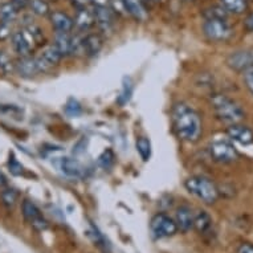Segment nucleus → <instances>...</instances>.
<instances>
[{"instance_id":"obj_27","label":"nucleus","mask_w":253,"mask_h":253,"mask_svg":"<svg viewBox=\"0 0 253 253\" xmlns=\"http://www.w3.org/2000/svg\"><path fill=\"white\" fill-rule=\"evenodd\" d=\"M28 8L38 16H48V15H50V7L45 0H29Z\"/></svg>"},{"instance_id":"obj_41","label":"nucleus","mask_w":253,"mask_h":253,"mask_svg":"<svg viewBox=\"0 0 253 253\" xmlns=\"http://www.w3.org/2000/svg\"><path fill=\"white\" fill-rule=\"evenodd\" d=\"M0 60H1V53H0Z\"/></svg>"},{"instance_id":"obj_4","label":"nucleus","mask_w":253,"mask_h":253,"mask_svg":"<svg viewBox=\"0 0 253 253\" xmlns=\"http://www.w3.org/2000/svg\"><path fill=\"white\" fill-rule=\"evenodd\" d=\"M186 190L206 204H213L219 199V190L211 179L203 175H194L186 179Z\"/></svg>"},{"instance_id":"obj_26","label":"nucleus","mask_w":253,"mask_h":253,"mask_svg":"<svg viewBox=\"0 0 253 253\" xmlns=\"http://www.w3.org/2000/svg\"><path fill=\"white\" fill-rule=\"evenodd\" d=\"M227 12L240 15L247 9V0H220Z\"/></svg>"},{"instance_id":"obj_36","label":"nucleus","mask_w":253,"mask_h":253,"mask_svg":"<svg viewBox=\"0 0 253 253\" xmlns=\"http://www.w3.org/2000/svg\"><path fill=\"white\" fill-rule=\"evenodd\" d=\"M72 4L75 5L76 8L80 9V8H85L89 5V3H91L90 0H71Z\"/></svg>"},{"instance_id":"obj_10","label":"nucleus","mask_w":253,"mask_h":253,"mask_svg":"<svg viewBox=\"0 0 253 253\" xmlns=\"http://www.w3.org/2000/svg\"><path fill=\"white\" fill-rule=\"evenodd\" d=\"M227 64L233 71L245 72L253 67V50H237L232 52L227 58Z\"/></svg>"},{"instance_id":"obj_21","label":"nucleus","mask_w":253,"mask_h":253,"mask_svg":"<svg viewBox=\"0 0 253 253\" xmlns=\"http://www.w3.org/2000/svg\"><path fill=\"white\" fill-rule=\"evenodd\" d=\"M194 228L199 233H207L212 228V217L206 211L194 213Z\"/></svg>"},{"instance_id":"obj_39","label":"nucleus","mask_w":253,"mask_h":253,"mask_svg":"<svg viewBox=\"0 0 253 253\" xmlns=\"http://www.w3.org/2000/svg\"><path fill=\"white\" fill-rule=\"evenodd\" d=\"M90 1L96 5H108L110 0H90Z\"/></svg>"},{"instance_id":"obj_20","label":"nucleus","mask_w":253,"mask_h":253,"mask_svg":"<svg viewBox=\"0 0 253 253\" xmlns=\"http://www.w3.org/2000/svg\"><path fill=\"white\" fill-rule=\"evenodd\" d=\"M54 46L61 53L62 57L72 56V44H73V36L71 34H56L54 38Z\"/></svg>"},{"instance_id":"obj_15","label":"nucleus","mask_w":253,"mask_h":253,"mask_svg":"<svg viewBox=\"0 0 253 253\" xmlns=\"http://www.w3.org/2000/svg\"><path fill=\"white\" fill-rule=\"evenodd\" d=\"M175 223L182 232H188L194 228V212L188 206H180L175 212Z\"/></svg>"},{"instance_id":"obj_3","label":"nucleus","mask_w":253,"mask_h":253,"mask_svg":"<svg viewBox=\"0 0 253 253\" xmlns=\"http://www.w3.org/2000/svg\"><path fill=\"white\" fill-rule=\"evenodd\" d=\"M211 106L216 117L225 124H240L244 120L245 113L240 105L224 94H213L211 97Z\"/></svg>"},{"instance_id":"obj_22","label":"nucleus","mask_w":253,"mask_h":253,"mask_svg":"<svg viewBox=\"0 0 253 253\" xmlns=\"http://www.w3.org/2000/svg\"><path fill=\"white\" fill-rule=\"evenodd\" d=\"M86 233H87V236L90 237L91 241H93V243H94V244H96L98 248L102 249L104 252H109L110 245H109V243L106 241L105 236L100 232V229L97 228L96 225L90 224V227H89V229L86 231Z\"/></svg>"},{"instance_id":"obj_40","label":"nucleus","mask_w":253,"mask_h":253,"mask_svg":"<svg viewBox=\"0 0 253 253\" xmlns=\"http://www.w3.org/2000/svg\"><path fill=\"white\" fill-rule=\"evenodd\" d=\"M7 186V179H5V176L1 172H0V187L3 188V187Z\"/></svg>"},{"instance_id":"obj_29","label":"nucleus","mask_w":253,"mask_h":253,"mask_svg":"<svg viewBox=\"0 0 253 253\" xmlns=\"http://www.w3.org/2000/svg\"><path fill=\"white\" fill-rule=\"evenodd\" d=\"M0 196H1V200H3V203H4L7 207H13V206H15V203L17 202L16 191H15V190H12V188H8L7 186L3 187V190H1V194H0Z\"/></svg>"},{"instance_id":"obj_34","label":"nucleus","mask_w":253,"mask_h":253,"mask_svg":"<svg viewBox=\"0 0 253 253\" xmlns=\"http://www.w3.org/2000/svg\"><path fill=\"white\" fill-rule=\"evenodd\" d=\"M9 36H11V24L0 21V40H4Z\"/></svg>"},{"instance_id":"obj_6","label":"nucleus","mask_w":253,"mask_h":253,"mask_svg":"<svg viewBox=\"0 0 253 253\" xmlns=\"http://www.w3.org/2000/svg\"><path fill=\"white\" fill-rule=\"evenodd\" d=\"M210 154L211 158L217 163H232L235 162L239 157L237 150L235 146L228 141V139H223V138H217L210 143Z\"/></svg>"},{"instance_id":"obj_13","label":"nucleus","mask_w":253,"mask_h":253,"mask_svg":"<svg viewBox=\"0 0 253 253\" xmlns=\"http://www.w3.org/2000/svg\"><path fill=\"white\" fill-rule=\"evenodd\" d=\"M50 23L56 29V34H71L72 29L75 27L73 19L68 13L62 11H54L50 12Z\"/></svg>"},{"instance_id":"obj_1","label":"nucleus","mask_w":253,"mask_h":253,"mask_svg":"<svg viewBox=\"0 0 253 253\" xmlns=\"http://www.w3.org/2000/svg\"><path fill=\"white\" fill-rule=\"evenodd\" d=\"M171 122L176 137L187 143H195L203 133V124L199 113L190 105L178 102L171 109Z\"/></svg>"},{"instance_id":"obj_5","label":"nucleus","mask_w":253,"mask_h":253,"mask_svg":"<svg viewBox=\"0 0 253 253\" xmlns=\"http://www.w3.org/2000/svg\"><path fill=\"white\" fill-rule=\"evenodd\" d=\"M203 32L206 38L211 42H224L232 38L233 29L227 23V20L221 19H207L203 24Z\"/></svg>"},{"instance_id":"obj_2","label":"nucleus","mask_w":253,"mask_h":253,"mask_svg":"<svg viewBox=\"0 0 253 253\" xmlns=\"http://www.w3.org/2000/svg\"><path fill=\"white\" fill-rule=\"evenodd\" d=\"M42 40V29L38 25L31 24L25 25L19 31H15L11 35V42H12L13 50L20 57L31 56L36 45H39Z\"/></svg>"},{"instance_id":"obj_14","label":"nucleus","mask_w":253,"mask_h":253,"mask_svg":"<svg viewBox=\"0 0 253 253\" xmlns=\"http://www.w3.org/2000/svg\"><path fill=\"white\" fill-rule=\"evenodd\" d=\"M93 12H94L96 24L100 27V29H102L104 32L112 31L114 25V13L108 5H96Z\"/></svg>"},{"instance_id":"obj_18","label":"nucleus","mask_w":253,"mask_h":253,"mask_svg":"<svg viewBox=\"0 0 253 253\" xmlns=\"http://www.w3.org/2000/svg\"><path fill=\"white\" fill-rule=\"evenodd\" d=\"M120 1L121 4L124 5L125 11L135 20L143 21L147 17L145 4L142 0H120Z\"/></svg>"},{"instance_id":"obj_35","label":"nucleus","mask_w":253,"mask_h":253,"mask_svg":"<svg viewBox=\"0 0 253 253\" xmlns=\"http://www.w3.org/2000/svg\"><path fill=\"white\" fill-rule=\"evenodd\" d=\"M9 3L20 12L29 7V0H9Z\"/></svg>"},{"instance_id":"obj_12","label":"nucleus","mask_w":253,"mask_h":253,"mask_svg":"<svg viewBox=\"0 0 253 253\" xmlns=\"http://www.w3.org/2000/svg\"><path fill=\"white\" fill-rule=\"evenodd\" d=\"M227 134L231 141H235L240 145H251L253 143V131L249 129L248 126L240 124L229 125L227 129Z\"/></svg>"},{"instance_id":"obj_8","label":"nucleus","mask_w":253,"mask_h":253,"mask_svg":"<svg viewBox=\"0 0 253 253\" xmlns=\"http://www.w3.org/2000/svg\"><path fill=\"white\" fill-rule=\"evenodd\" d=\"M21 211H23V216L24 219L28 221L29 224L32 225L36 231H45L49 227L48 220L44 217L42 212L40 211V208L31 200H24L21 204Z\"/></svg>"},{"instance_id":"obj_23","label":"nucleus","mask_w":253,"mask_h":253,"mask_svg":"<svg viewBox=\"0 0 253 253\" xmlns=\"http://www.w3.org/2000/svg\"><path fill=\"white\" fill-rule=\"evenodd\" d=\"M135 147H137V151L139 154V157L143 162H147L151 158V142L147 137H139L137 138V142H135Z\"/></svg>"},{"instance_id":"obj_7","label":"nucleus","mask_w":253,"mask_h":253,"mask_svg":"<svg viewBox=\"0 0 253 253\" xmlns=\"http://www.w3.org/2000/svg\"><path fill=\"white\" fill-rule=\"evenodd\" d=\"M150 232L155 239H167L178 232V227L172 217L159 212L150 221Z\"/></svg>"},{"instance_id":"obj_38","label":"nucleus","mask_w":253,"mask_h":253,"mask_svg":"<svg viewBox=\"0 0 253 253\" xmlns=\"http://www.w3.org/2000/svg\"><path fill=\"white\" fill-rule=\"evenodd\" d=\"M245 28L249 29V31H253V13L247 17V20H245Z\"/></svg>"},{"instance_id":"obj_25","label":"nucleus","mask_w":253,"mask_h":253,"mask_svg":"<svg viewBox=\"0 0 253 253\" xmlns=\"http://www.w3.org/2000/svg\"><path fill=\"white\" fill-rule=\"evenodd\" d=\"M133 89L134 85L131 83V80L127 79V77H125L124 84H122V90H121L120 96L117 98V102L121 105V106H124L130 101L131 98V94H133Z\"/></svg>"},{"instance_id":"obj_9","label":"nucleus","mask_w":253,"mask_h":253,"mask_svg":"<svg viewBox=\"0 0 253 253\" xmlns=\"http://www.w3.org/2000/svg\"><path fill=\"white\" fill-rule=\"evenodd\" d=\"M36 62L40 73H45V72L53 69L54 67H57L58 62L61 61V53L58 52L57 48L54 46V44L46 45L45 48H42V50L36 56Z\"/></svg>"},{"instance_id":"obj_31","label":"nucleus","mask_w":253,"mask_h":253,"mask_svg":"<svg viewBox=\"0 0 253 253\" xmlns=\"http://www.w3.org/2000/svg\"><path fill=\"white\" fill-rule=\"evenodd\" d=\"M81 112H83V109H81L80 104L76 100H69L68 104L65 105V113H67L68 116L77 117L81 114Z\"/></svg>"},{"instance_id":"obj_16","label":"nucleus","mask_w":253,"mask_h":253,"mask_svg":"<svg viewBox=\"0 0 253 253\" xmlns=\"http://www.w3.org/2000/svg\"><path fill=\"white\" fill-rule=\"evenodd\" d=\"M102 46H104V39L101 38L98 34H87L83 36L84 56L94 57L100 53Z\"/></svg>"},{"instance_id":"obj_24","label":"nucleus","mask_w":253,"mask_h":253,"mask_svg":"<svg viewBox=\"0 0 253 253\" xmlns=\"http://www.w3.org/2000/svg\"><path fill=\"white\" fill-rule=\"evenodd\" d=\"M17 13H19V11L9 1L0 5V21L1 23H9L11 24L17 17Z\"/></svg>"},{"instance_id":"obj_17","label":"nucleus","mask_w":253,"mask_h":253,"mask_svg":"<svg viewBox=\"0 0 253 253\" xmlns=\"http://www.w3.org/2000/svg\"><path fill=\"white\" fill-rule=\"evenodd\" d=\"M75 27L79 29L80 32H85V31H89V29L96 24V20H94V12L89 9L87 7L85 8H80L76 13L75 20Z\"/></svg>"},{"instance_id":"obj_11","label":"nucleus","mask_w":253,"mask_h":253,"mask_svg":"<svg viewBox=\"0 0 253 253\" xmlns=\"http://www.w3.org/2000/svg\"><path fill=\"white\" fill-rule=\"evenodd\" d=\"M58 169L61 172L68 178L72 179H81L85 176V167L73 158L62 157L58 163Z\"/></svg>"},{"instance_id":"obj_32","label":"nucleus","mask_w":253,"mask_h":253,"mask_svg":"<svg viewBox=\"0 0 253 253\" xmlns=\"http://www.w3.org/2000/svg\"><path fill=\"white\" fill-rule=\"evenodd\" d=\"M8 167L13 175H21L23 174V171H24V167H23V165L15 158V155H11V157H9Z\"/></svg>"},{"instance_id":"obj_33","label":"nucleus","mask_w":253,"mask_h":253,"mask_svg":"<svg viewBox=\"0 0 253 253\" xmlns=\"http://www.w3.org/2000/svg\"><path fill=\"white\" fill-rule=\"evenodd\" d=\"M244 83L249 89V91L253 94V67L244 72Z\"/></svg>"},{"instance_id":"obj_30","label":"nucleus","mask_w":253,"mask_h":253,"mask_svg":"<svg viewBox=\"0 0 253 253\" xmlns=\"http://www.w3.org/2000/svg\"><path fill=\"white\" fill-rule=\"evenodd\" d=\"M204 16L207 19H221V20H227L228 12L224 7H211V8L206 9Z\"/></svg>"},{"instance_id":"obj_37","label":"nucleus","mask_w":253,"mask_h":253,"mask_svg":"<svg viewBox=\"0 0 253 253\" xmlns=\"http://www.w3.org/2000/svg\"><path fill=\"white\" fill-rule=\"evenodd\" d=\"M237 253H253V244H249V243L241 244L237 249Z\"/></svg>"},{"instance_id":"obj_19","label":"nucleus","mask_w":253,"mask_h":253,"mask_svg":"<svg viewBox=\"0 0 253 253\" xmlns=\"http://www.w3.org/2000/svg\"><path fill=\"white\" fill-rule=\"evenodd\" d=\"M16 71L20 73V76H24V77H34L40 73L36 58L31 57V56L21 57L16 62Z\"/></svg>"},{"instance_id":"obj_28","label":"nucleus","mask_w":253,"mask_h":253,"mask_svg":"<svg viewBox=\"0 0 253 253\" xmlns=\"http://www.w3.org/2000/svg\"><path fill=\"white\" fill-rule=\"evenodd\" d=\"M114 163H116V155L113 153V150H105L104 153L98 157V165L104 170H110L114 166Z\"/></svg>"}]
</instances>
